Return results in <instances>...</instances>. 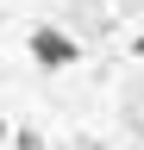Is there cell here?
<instances>
[{
  "mask_svg": "<svg viewBox=\"0 0 144 150\" xmlns=\"http://www.w3.org/2000/svg\"><path fill=\"white\" fill-rule=\"evenodd\" d=\"M25 50H31V69H44V75H63V69L82 63V44L63 25H38V31L25 38Z\"/></svg>",
  "mask_w": 144,
  "mask_h": 150,
  "instance_id": "cell-1",
  "label": "cell"
},
{
  "mask_svg": "<svg viewBox=\"0 0 144 150\" xmlns=\"http://www.w3.org/2000/svg\"><path fill=\"white\" fill-rule=\"evenodd\" d=\"M13 150H50V144H44L31 125H19V131H13Z\"/></svg>",
  "mask_w": 144,
  "mask_h": 150,
  "instance_id": "cell-2",
  "label": "cell"
},
{
  "mask_svg": "<svg viewBox=\"0 0 144 150\" xmlns=\"http://www.w3.org/2000/svg\"><path fill=\"white\" fill-rule=\"evenodd\" d=\"M132 56H144V31H138V38H132Z\"/></svg>",
  "mask_w": 144,
  "mask_h": 150,
  "instance_id": "cell-3",
  "label": "cell"
},
{
  "mask_svg": "<svg viewBox=\"0 0 144 150\" xmlns=\"http://www.w3.org/2000/svg\"><path fill=\"white\" fill-rule=\"evenodd\" d=\"M0 138H6V119H0Z\"/></svg>",
  "mask_w": 144,
  "mask_h": 150,
  "instance_id": "cell-4",
  "label": "cell"
}]
</instances>
